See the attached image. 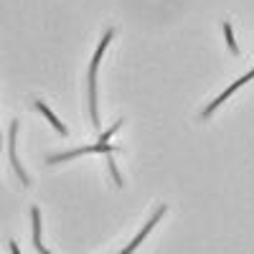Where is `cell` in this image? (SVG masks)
<instances>
[{"mask_svg": "<svg viewBox=\"0 0 254 254\" xmlns=\"http://www.w3.org/2000/svg\"><path fill=\"white\" fill-rule=\"evenodd\" d=\"M110 38H112V31L104 33L102 44L97 46V54H94V59H92V66H89V110H92V122H94V127H99V112H97V66H99V59H102L104 49H107V44H110Z\"/></svg>", "mask_w": 254, "mask_h": 254, "instance_id": "cell-1", "label": "cell"}, {"mask_svg": "<svg viewBox=\"0 0 254 254\" xmlns=\"http://www.w3.org/2000/svg\"><path fill=\"white\" fill-rule=\"evenodd\" d=\"M112 147L107 142H99V145H89V147H76V150H69V153H61V155H51L49 163H61V160H71L76 155H84V153H110Z\"/></svg>", "mask_w": 254, "mask_h": 254, "instance_id": "cell-2", "label": "cell"}, {"mask_svg": "<svg viewBox=\"0 0 254 254\" xmlns=\"http://www.w3.org/2000/svg\"><path fill=\"white\" fill-rule=\"evenodd\" d=\"M163 214H165V206H160V208H158V211H155V216H153V219H150V221H147V224H145V226H142V229H140V234H137V237H135V239H132V242H130V244H127V249H122V252H120V254H130V252H132V249H137V244H140V242H142V239H145V237H147V231H150V229H153V226H155V224H158V219H160V216H163Z\"/></svg>", "mask_w": 254, "mask_h": 254, "instance_id": "cell-3", "label": "cell"}, {"mask_svg": "<svg viewBox=\"0 0 254 254\" xmlns=\"http://www.w3.org/2000/svg\"><path fill=\"white\" fill-rule=\"evenodd\" d=\"M15 132H18V122L10 125V160H13V168H15V173H18L20 183L28 186V176L23 173V168H20V163H18V158H15Z\"/></svg>", "mask_w": 254, "mask_h": 254, "instance_id": "cell-4", "label": "cell"}, {"mask_svg": "<svg viewBox=\"0 0 254 254\" xmlns=\"http://www.w3.org/2000/svg\"><path fill=\"white\" fill-rule=\"evenodd\" d=\"M31 214H33V244L41 254H49V249H44V242H41V214H38V208H33Z\"/></svg>", "mask_w": 254, "mask_h": 254, "instance_id": "cell-5", "label": "cell"}, {"mask_svg": "<svg viewBox=\"0 0 254 254\" xmlns=\"http://www.w3.org/2000/svg\"><path fill=\"white\" fill-rule=\"evenodd\" d=\"M36 110H38L41 115H44V117H46V120H49V122H51V125L56 127V130H59L61 135H66V127H64V125H61V122L56 120V115H51V110L46 107V104H44V102H36Z\"/></svg>", "mask_w": 254, "mask_h": 254, "instance_id": "cell-6", "label": "cell"}, {"mask_svg": "<svg viewBox=\"0 0 254 254\" xmlns=\"http://www.w3.org/2000/svg\"><path fill=\"white\" fill-rule=\"evenodd\" d=\"M224 33H226L229 51H231V54H239V46H237V41H234V31H231V26H229V23H224Z\"/></svg>", "mask_w": 254, "mask_h": 254, "instance_id": "cell-7", "label": "cell"}, {"mask_svg": "<svg viewBox=\"0 0 254 254\" xmlns=\"http://www.w3.org/2000/svg\"><path fill=\"white\" fill-rule=\"evenodd\" d=\"M107 165L112 168V178L117 181V186H122V181H120V173H117V168H115V160H112V153H107Z\"/></svg>", "mask_w": 254, "mask_h": 254, "instance_id": "cell-8", "label": "cell"}, {"mask_svg": "<svg viewBox=\"0 0 254 254\" xmlns=\"http://www.w3.org/2000/svg\"><path fill=\"white\" fill-rule=\"evenodd\" d=\"M10 252H13V254H20V249L15 247V242H10Z\"/></svg>", "mask_w": 254, "mask_h": 254, "instance_id": "cell-9", "label": "cell"}]
</instances>
